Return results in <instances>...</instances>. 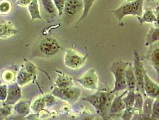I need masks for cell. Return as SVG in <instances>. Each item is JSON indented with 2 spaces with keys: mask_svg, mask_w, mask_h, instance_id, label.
Masks as SVG:
<instances>
[{
  "mask_svg": "<svg viewBox=\"0 0 159 120\" xmlns=\"http://www.w3.org/2000/svg\"><path fill=\"white\" fill-rule=\"evenodd\" d=\"M116 95L108 87L98 89L95 93L90 95H86L83 97V100L91 104L96 112L99 114L103 120L110 119L109 117V111L112 100Z\"/></svg>",
  "mask_w": 159,
  "mask_h": 120,
  "instance_id": "cell-1",
  "label": "cell"
},
{
  "mask_svg": "<svg viewBox=\"0 0 159 120\" xmlns=\"http://www.w3.org/2000/svg\"><path fill=\"white\" fill-rule=\"evenodd\" d=\"M144 0H136L127 2L121 5L119 7L111 11L112 14L117 19L120 26H123L122 21L127 16L139 17L143 13Z\"/></svg>",
  "mask_w": 159,
  "mask_h": 120,
  "instance_id": "cell-2",
  "label": "cell"
},
{
  "mask_svg": "<svg viewBox=\"0 0 159 120\" xmlns=\"http://www.w3.org/2000/svg\"><path fill=\"white\" fill-rule=\"evenodd\" d=\"M130 62L122 60H116L112 63L110 71L114 78V85L112 91L117 94L120 91L127 89L126 82V70Z\"/></svg>",
  "mask_w": 159,
  "mask_h": 120,
  "instance_id": "cell-3",
  "label": "cell"
},
{
  "mask_svg": "<svg viewBox=\"0 0 159 120\" xmlns=\"http://www.w3.org/2000/svg\"><path fill=\"white\" fill-rule=\"evenodd\" d=\"M51 94L69 104L76 103L81 96V91L79 88L71 86L65 88H58L54 87Z\"/></svg>",
  "mask_w": 159,
  "mask_h": 120,
  "instance_id": "cell-4",
  "label": "cell"
},
{
  "mask_svg": "<svg viewBox=\"0 0 159 120\" xmlns=\"http://www.w3.org/2000/svg\"><path fill=\"white\" fill-rule=\"evenodd\" d=\"M37 68L35 65L29 61L25 60V63L20 69L16 78L17 84L22 87L30 84L35 79Z\"/></svg>",
  "mask_w": 159,
  "mask_h": 120,
  "instance_id": "cell-5",
  "label": "cell"
},
{
  "mask_svg": "<svg viewBox=\"0 0 159 120\" xmlns=\"http://www.w3.org/2000/svg\"><path fill=\"white\" fill-rule=\"evenodd\" d=\"M83 11L84 3L82 0H66L62 17H64L66 21L71 22L76 17L79 19Z\"/></svg>",
  "mask_w": 159,
  "mask_h": 120,
  "instance_id": "cell-6",
  "label": "cell"
},
{
  "mask_svg": "<svg viewBox=\"0 0 159 120\" xmlns=\"http://www.w3.org/2000/svg\"><path fill=\"white\" fill-rule=\"evenodd\" d=\"M134 72L136 81V91L140 92L146 97L144 92V76L146 70L143 67L139 55L136 50L134 51Z\"/></svg>",
  "mask_w": 159,
  "mask_h": 120,
  "instance_id": "cell-7",
  "label": "cell"
},
{
  "mask_svg": "<svg viewBox=\"0 0 159 120\" xmlns=\"http://www.w3.org/2000/svg\"><path fill=\"white\" fill-rule=\"evenodd\" d=\"M87 57V55H83L74 49H67L64 55V64L71 69L78 70L86 64Z\"/></svg>",
  "mask_w": 159,
  "mask_h": 120,
  "instance_id": "cell-8",
  "label": "cell"
},
{
  "mask_svg": "<svg viewBox=\"0 0 159 120\" xmlns=\"http://www.w3.org/2000/svg\"><path fill=\"white\" fill-rule=\"evenodd\" d=\"M80 85L86 89L98 90L99 87V78L95 69H89L83 76L77 79Z\"/></svg>",
  "mask_w": 159,
  "mask_h": 120,
  "instance_id": "cell-9",
  "label": "cell"
},
{
  "mask_svg": "<svg viewBox=\"0 0 159 120\" xmlns=\"http://www.w3.org/2000/svg\"><path fill=\"white\" fill-rule=\"evenodd\" d=\"M145 58L155 70L159 79V41L148 46Z\"/></svg>",
  "mask_w": 159,
  "mask_h": 120,
  "instance_id": "cell-10",
  "label": "cell"
},
{
  "mask_svg": "<svg viewBox=\"0 0 159 120\" xmlns=\"http://www.w3.org/2000/svg\"><path fill=\"white\" fill-rule=\"evenodd\" d=\"M56 97L51 93L37 98L31 105V109L34 113H38L41 111L53 106L56 103Z\"/></svg>",
  "mask_w": 159,
  "mask_h": 120,
  "instance_id": "cell-11",
  "label": "cell"
},
{
  "mask_svg": "<svg viewBox=\"0 0 159 120\" xmlns=\"http://www.w3.org/2000/svg\"><path fill=\"white\" fill-rule=\"evenodd\" d=\"M39 49L44 55L51 56L56 55L61 47L56 39L52 37H48L41 41Z\"/></svg>",
  "mask_w": 159,
  "mask_h": 120,
  "instance_id": "cell-12",
  "label": "cell"
},
{
  "mask_svg": "<svg viewBox=\"0 0 159 120\" xmlns=\"http://www.w3.org/2000/svg\"><path fill=\"white\" fill-rule=\"evenodd\" d=\"M22 98V89L16 82L7 85V96L3 102V105L13 106L17 103Z\"/></svg>",
  "mask_w": 159,
  "mask_h": 120,
  "instance_id": "cell-13",
  "label": "cell"
},
{
  "mask_svg": "<svg viewBox=\"0 0 159 120\" xmlns=\"http://www.w3.org/2000/svg\"><path fill=\"white\" fill-rule=\"evenodd\" d=\"M135 90H127V93L123 97V101L125 104V109L122 113L121 118L122 120H132L134 116L133 107L135 102Z\"/></svg>",
  "mask_w": 159,
  "mask_h": 120,
  "instance_id": "cell-14",
  "label": "cell"
},
{
  "mask_svg": "<svg viewBox=\"0 0 159 120\" xmlns=\"http://www.w3.org/2000/svg\"><path fill=\"white\" fill-rule=\"evenodd\" d=\"M127 89L124 91V93L120 95H116L112 102L110 111L109 117L111 118L112 117L120 116L125 109V104L123 101V97L127 93ZM111 119V118H110Z\"/></svg>",
  "mask_w": 159,
  "mask_h": 120,
  "instance_id": "cell-15",
  "label": "cell"
},
{
  "mask_svg": "<svg viewBox=\"0 0 159 120\" xmlns=\"http://www.w3.org/2000/svg\"><path fill=\"white\" fill-rule=\"evenodd\" d=\"M144 92L146 97L154 99L159 98V85L151 79L147 71L144 76Z\"/></svg>",
  "mask_w": 159,
  "mask_h": 120,
  "instance_id": "cell-16",
  "label": "cell"
},
{
  "mask_svg": "<svg viewBox=\"0 0 159 120\" xmlns=\"http://www.w3.org/2000/svg\"><path fill=\"white\" fill-rule=\"evenodd\" d=\"M19 32L11 21H0V39H7L18 34Z\"/></svg>",
  "mask_w": 159,
  "mask_h": 120,
  "instance_id": "cell-17",
  "label": "cell"
},
{
  "mask_svg": "<svg viewBox=\"0 0 159 120\" xmlns=\"http://www.w3.org/2000/svg\"><path fill=\"white\" fill-rule=\"evenodd\" d=\"M57 73L55 82V87L58 88H65L74 86L73 78L69 75L60 71H56Z\"/></svg>",
  "mask_w": 159,
  "mask_h": 120,
  "instance_id": "cell-18",
  "label": "cell"
},
{
  "mask_svg": "<svg viewBox=\"0 0 159 120\" xmlns=\"http://www.w3.org/2000/svg\"><path fill=\"white\" fill-rule=\"evenodd\" d=\"M144 96L139 91H135V102L133 107L134 116L132 120H139V117L142 113L143 106Z\"/></svg>",
  "mask_w": 159,
  "mask_h": 120,
  "instance_id": "cell-19",
  "label": "cell"
},
{
  "mask_svg": "<svg viewBox=\"0 0 159 120\" xmlns=\"http://www.w3.org/2000/svg\"><path fill=\"white\" fill-rule=\"evenodd\" d=\"M31 103L30 100H19L14 105V111L22 117H25L29 114L31 109Z\"/></svg>",
  "mask_w": 159,
  "mask_h": 120,
  "instance_id": "cell-20",
  "label": "cell"
},
{
  "mask_svg": "<svg viewBox=\"0 0 159 120\" xmlns=\"http://www.w3.org/2000/svg\"><path fill=\"white\" fill-rule=\"evenodd\" d=\"M154 100V99L152 98L146 97L143 101L142 113L140 115L139 120H151L152 108Z\"/></svg>",
  "mask_w": 159,
  "mask_h": 120,
  "instance_id": "cell-21",
  "label": "cell"
},
{
  "mask_svg": "<svg viewBox=\"0 0 159 120\" xmlns=\"http://www.w3.org/2000/svg\"><path fill=\"white\" fill-rule=\"evenodd\" d=\"M126 82L127 85V89L130 90H135L136 87V81L135 76L134 72L133 64L131 63L129 64L128 67L126 70Z\"/></svg>",
  "mask_w": 159,
  "mask_h": 120,
  "instance_id": "cell-22",
  "label": "cell"
},
{
  "mask_svg": "<svg viewBox=\"0 0 159 120\" xmlns=\"http://www.w3.org/2000/svg\"><path fill=\"white\" fill-rule=\"evenodd\" d=\"M137 19L140 25L145 23L154 24L156 21V17L154 11L151 8H146L143 12L142 16L137 17Z\"/></svg>",
  "mask_w": 159,
  "mask_h": 120,
  "instance_id": "cell-23",
  "label": "cell"
},
{
  "mask_svg": "<svg viewBox=\"0 0 159 120\" xmlns=\"http://www.w3.org/2000/svg\"><path fill=\"white\" fill-rule=\"evenodd\" d=\"M159 41V26L151 27L147 32L145 40V46H149Z\"/></svg>",
  "mask_w": 159,
  "mask_h": 120,
  "instance_id": "cell-24",
  "label": "cell"
},
{
  "mask_svg": "<svg viewBox=\"0 0 159 120\" xmlns=\"http://www.w3.org/2000/svg\"><path fill=\"white\" fill-rule=\"evenodd\" d=\"M28 10L30 15L32 22L37 19H42L38 0H32L31 2L28 6Z\"/></svg>",
  "mask_w": 159,
  "mask_h": 120,
  "instance_id": "cell-25",
  "label": "cell"
},
{
  "mask_svg": "<svg viewBox=\"0 0 159 120\" xmlns=\"http://www.w3.org/2000/svg\"><path fill=\"white\" fill-rule=\"evenodd\" d=\"M43 8L48 14L52 16H56L57 10L52 0H41Z\"/></svg>",
  "mask_w": 159,
  "mask_h": 120,
  "instance_id": "cell-26",
  "label": "cell"
},
{
  "mask_svg": "<svg viewBox=\"0 0 159 120\" xmlns=\"http://www.w3.org/2000/svg\"><path fill=\"white\" fill-rule=\"evenodd\" d=\"M12 9L13 5L10 0H0V15H7L11 12Z\"/></svg>",
  "mask_w": 159,
  "mask_h": 120,
  "instance_id": "cell-27",
  "label": "cell"
},
{
  "mask_svg": "<svg viewBox=\"0 0 159 120\" xmlns=\"http://www.w3.org/2000/svg\"><path fill=\"white\" fill-rule=\"evenodd\" d=\"M82 1L84 3V11L82 15L80 17L79 21L77 22L76 24L80 23L88 16L91 8L93 6L96 0H82Z\"/></svg>",
  "mask_w": 159,
  "mask_h": 120,
  "instance_id": "cell-28",
  "label": "cell"
},
{
  "mask_svg": "<svg viewBox=\"0 0 159 120\" xmlns=\"http://www.w3.org/2000/svg\"><path fill=\"white\" fill-rule=\"evenodd\" d=\"M16 78L15 73L11 70L6 69L1 73V80L4 84H10L14 82Z\"/></svg>",
  "mask_w": 159,
  "mask_h": 120,
  "instance_id": "cell-29",
  "label": "cell"
},
{
  "mask_svg": "<svg viewBox=\"0 0 159 120\" xmlns=\"http://www.w3.org/2000/svg\"><path fill=\"white\" fill-rule=\"evenodd\" d=\"M151 120H159V98L154 99L151 113Z\"/></svg>",
  "mask_w": 159,
  "mask_h": 120,
  "instance_id": "cell-30",
  "label": "cell"
},
{
  "mask_svg": "<svg viewBox=\"0 0 159 120\" xmlns=\"http://www.w3.org/2000/svg\"><path fill=\"white\" fill-rule=\"evenodd\" d=\"M57 10L58 15L59 17H62L64 13V7L66 0H52Z\"/></svg>",
  "mask_w": 159,
  "mask_h": 120,
  "instance_id": "cell-31",
  "label": "cell"
},
{
  "mask_svg": "<svg viewBox=\"0 0 159 120\" xmlns=\"http://www.w3.org/2000/svg\"><path fill=\"white\" fill-rule=\"evenodd\" d=\"M11 113V106L3 105L2 107H0V120H2L4 119L5 118H7Z\"/></svg>",
  "mask_w": 159,
  "mask_h": 120,
  "instance_id": "cell-32",
  "label": "cell"
},
{
  "mask_svg": "<svg viewBox=\"0 0 159 120\" xmlns=\"http://www.w3.org/2000/svg\"><path fill=\"white\" fill-rule=\"evenodd\" d=\"M7 96V85L4 84H1L0 85V101L4 102Z\"/></svg>",
  "mask_w": 159,
  "mask_h": 120,
  "instance_id": "cell-33",
  "label": "cell"
},
{
  "mask_svg": "<svg viewBox=\"0 0 159 120\" xmlns=\"http://www.w3.org/2000/svg\"><path fill=\"white\" fill-rule=\"evenodd\" d=\"M32 0H16V4L20 7H28Z\"/></svg>",
  "mask_w": 159,
  "mask_h": 120,
  "instance_id": "cell-34",
  "label": "cell"
},
{
  "mask_svg": "<svg viewBox=\"0 0 159 120\" xmlns=\"http://www.w3.org/2000/svg\"><path fill=\"white\" fill-rule=\"evenodd\" d=\"M154 12L156 17V21L154 23V26H159V5L155 8Z\"/></svg>",
  "mask_w": 159,
  "mask_h": 120,
  "instance_id": "cell-35",
  "label": "cell"
},
{
  "mask_svg": "<svg viewBox=\"0 0 159 120\" xmlns=\"http://www.w3.org/2000/svg\"><path fill=\"white\" fill-rule=\"evenodd\" d=\"M146 1H147V2H154V1H159V0H146Z\"/></svg>",
  "mask_w": 159,
  "mask_h": 120,
  "instance_id": "cell-36",
  "label": "cell"
},
{
  "mask_svg": "<svg viewBox=\"0 0 159 120\" xmlns=\"http://www.w3.org/2000/svg\"><path fill=\"white\" fill-rule=\"evenodd\" d=\"M136 1V0H126L127 2H131V1Z\"/></svg>",
  "mask_w": 159,
  "mask_h": 120,
  "instance_id": "cell-37",
  "label": "cell"
},
{
  "mask_svg": "<svg viewBox=\"0 0 159 120\" xmlns=\"http://www.w3.org/2000/svg\"><path fill=\"white\" fill-rule=\"evenodd\" d=\"M2 80H0V85H1V84H2Z\"/></svg>",
  "mask_w": 159,
  "mask_h": 120,
  "instance_id": "cell-38",
  "label": "cell"
}]
</instances>
